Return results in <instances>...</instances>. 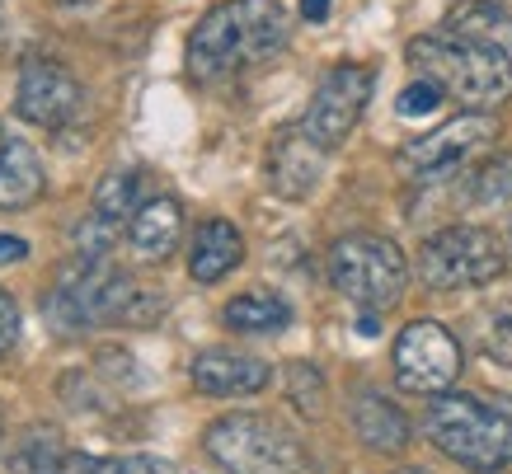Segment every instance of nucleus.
<instances>
[{"label":"nucleus","mask_w":512,"mask_h":474,"mask_svg":"<svg viewBox=\"0 0 512 474\" xmlns=\"http://www.w3.org/2000/svg\"><path fill=\"white\" fill-rule=\"evenodd\" d=\"M395 385L409 395H442L461 376V343L447 324L414 320L395 338Z\"/></svg>","instance_id":"6e6552de"},{"label":"nucleus","mask_w":512,"mask_h":474,"mask_svg":"<svg viewBox=\"0 0 512 474\" xmlns=\"http://www.w3.org/2000/svg\"><path fill=\"white\" fill-rule=\"evenodd\" d=\"M325 155L329 151L301 123L273 132V141H268V155H264V179H268V188H273L278 198H287V202L311 198L315 188H320V179H325Z\"/></svg>","instance_id":"f8f14e48"},{"label":"nucleus","mask_w":512,"mask_h":474,"mask_svg":"<svg viewBox=\"0 0 512 474\" xmlns=\"http://www.w3.org/2000/svg\"><path fill=\"white\" fill-rule=\"evenodd\" d=\"M123 460V474H160V465L151 456H118Z\"/></svg>","instance_id":"c85d7f7f"},{"label":"nucleus","mask_w":512,"mask_h":474,"mask_svg":"<svg viewBox=\"0 0 512 474\" xmlns=\"http://www.w3.org/2000/svg\"><path fill=\"white\" fill-rule=\"evenodd\" d=\"M156 315L160 296L137 287L118 263H109V254H71L57 287L43 296V320L62 338L85 334L94 324H146Z\"/></svg>","instance_id":"f03ea898"},{"label":"nucleus","mask_w":512,"mask_h":474,"mask_svg":"<svg viewBox=\"0 0 512 474\" xmlns=\"http://www.w3.org/2000/svg\"><path fill=\"white\" fill-rule=\"evenodd\" d=\"M301 15L311 19V24H325V19H329V0H301Z\"/></svg>","instance_id":"c756f323"},{"label":"nucleus","mask_w":512,"mask_h":474,"mask_svg":"<svg viewBox=\"0 0 512 474\" xmlns=\"http://www.w3.org/2000/svg\"><path fill=\"white\" fill-rule=\"evenodd\" d=\"M0 38H5V5H0Z\"/></svg>","instance_id":"7c9ffc66"},{"label":"nucleus","mask_w":512,"mask_h":474,"mask_svg":"<svg viewBox=\"0 0 512 474\" xmlns=\"http://www.w3.org/2000/svg\"><path fill=\"white\" fill-rule=\"evenodd\" d=\"M329 282L343 301H353L357 310H390L409 287V259L400 254L395 240L372 235V230H353L334 240L329 249Z\"/></svg>","instance_id":"39448f33"},{"label":"nucleus","mask_w":512,"mask_h":474,"mask_svg":"<svg viewBox=\"0 0 512 474\" xmlns=\"http://www.w3.org/2000/svg\"><path fill=\"white\" fill-rule=\"evenodd\" d=\"M43 198V160L24 137L0 127V207L15 212Z\"/></svg>","instance_id":"f3484780"},{"label":"nucleus","mask_w":512,"mask_h":474,"mask_svg":"<svg viewBox=\"0 0 512 474\" xmlns=\"http://www.w3.org/2000/svg\"><path fill=\"white\" fill-rule=\"evenodd\" d=\"M442 99H447V94L437 90L433 80L419 76L414 85H404V90H400V99H395V113H400V118H428V113H433Z\"/></svg>","instance_id":"393cba45"},{"label":"nucleus","mask_w":512,"mask_h":474,"mask_svg":"<svg viewBox=\"0 0 512 474\" xmlns=\"http://www.w3.org/2000/svg\"><path fill=\"white\" fill-rule=\"evenodd\" d=\"M57 474H123V460H104V456H62Z\"/></svg>","instance_id":"a878e982"},{"label":"nucleus","mask_w":512,"mask_h":474,"mask_svg":"<svg viewBox=\"0 0 512 474\" xmlns=\"http://www.w3.org/2000/svg\"><path fill=\"white\" fill-rule=\"evenodd\" d=\"M226 324H231L235 334H282L292 324V306L282 301L278 291L254 287L226 306Z\"/></svg>","instance_id":"a211bd4d"},{"label":"nucleus","mask_w":512,"mask_h":474,"mask_svg":"<svg viewBox=\"0 0 512 474\" xmlns=\"http://www.w3.org/2000/svg\"><path fill=\"white\" fill-rule=\"evenodd\" d=\"M480 348L489 352L494 362L512 367V306L484 310V320H480Z\"/></svg>","instance_id":"b1692460"},{"label":"nucleus","mask_w":512,"mask_h":474,"mask_svg":"<svg viewBox=\"0 0 512 474\" xmlns=\"http://www.w3.org/2000/svg\"><path fill=\"white\" fill-rule=\"evenodd\" d=\"M240 263H245V235H240L231 221L212 216V221H202V226L193 230V245H188V277H193V282L212 287V282H221L226 273H235Z\"/></svg>","instance_id":"dca6fc26"},{"label":"nucleus","mask_w":512,"mask_h":474,"mask_svg":"<svg viewBox=\"0 0 512 474\" xmlns=\"http://www.w3.org/2000/svg\"><path fill=\"white\" fill-rule=\"evenodd\" d=\"M348 418H353L357 442L367 451H381V456H400L409 446V418L400 413V404H390L381 390L362 385L353 390V404H348Z\"/></svg>","instance_id":"2eb2a0df"},{"label":"nucleus","mask_w":512,"mask_h":474,"mask_svg":"<svg viewBox=\"0 0 512 474\" xmlns=\"http://www.w3.org/2000/svg\"><path fill=\"white\" fill-rule=\"evenodd\" d=\"M287 10L278 0H221L188 38V76L202 85L273 62L287 47Z\"/></svg>","instance_id":"f257e3e1"},{"label":"nucleus","mask_w":512,"mask_h":474,"mask_svg":"<svg viewBox=\"0 0 512 474\" xmlns=\"http://www.w3.org/2000/svg\"><path fill=\"white\" fill-rule=\"evenodd\" d=\"M57 5H80V0H57Z\"/></svg>","instance_id":"2f4dec72"},{"label":"nucleus","mask_w":512,"mask_h":474,"mask_svg":"<svg viewBox=\"0 0 512 474\" xmlns=\"http://www.w3.org/2000/svg\"><path fill=\"white\" fill-rule=\"evenodd\" d=\"M19 343V306L10 291H0V357Z\"/></svg>","instance_id":"bb28decb"},{"label":"nucleus","mask_w":512,"mask_h":474,"mask_svg":"<svg viewBox=\"0 0 512 474\" xmlns=\"http://www.w3.org/2000/svg\"><path fill=\"white\" fill-rule=\"evenodd\" d=\"M494 137H498L494 118L470 108V113L442 123L437 132H428V137H414L409 146H400V169H409L414 179H437V174L461 169L470 155H480Z\"/></svg>","instance_id":"9d476101"},{"label":"nucleus","mask_w":512,"mask_h":474,"mask_svg":"<svg viewBox=\"0 0 512 474\" xmlns=\"http://www.w3.org/2000/svg\"><path fill=\"white\" fill-rule=\"evenodd\" d=\"M372 85H376V76L357 62H343V66H334V71H325V80L315 85L311 104H306L301 127H306L325 151H339L343 141L353 137V127L362 123V108L372 104Z\"/></svg>","instance_id":"1a4fd4ad"},{"label":"nucleus","mask_w":512,"mask_h":474,"mask_svg":"<svg viewBox=\"0 0 512 474\" xmlns=\"http://www.w3.org/2000/svg\"><path fill=\"white\" fill-rule=\"evenodd\" d=\"M512 15L503 10V0H461L447 19V33L456 38H475V43H494L498 33H508Z\"/></svg>","instance_id":"aec40b11"},{"label":"nucleus","mask_w":512,"mask_h":474,"mask_svg":"<svg viewBox=\"0 0 512 474\" xmlns=\"http://www.w3.org/2000/svg\"><path fill=\"white\" fill-rule=\"evenodd\" d=\"M29 259V245L19 235H0V263H24Z\"/></svg>","instance_id":"cd10ccee"},{"label":"nucleus","mask_w":512,"mask_h":474,"mask_svg":"<svg viewBox=\"0 0 512 474\" xmlns=\"http://www.w3.org/2000/svg\"><path fill=\"white\" fill-rule=\"evenodd\" d=\"M409 66L437 90L475 113H494L512 99V62L498 43H475L456 33H423L409 43Z\"/></svg>","instance_id":"7ed1b4c3"},{"label":"nucleus","mask_w":512,"mask_h":474,"mask_svg":"<svg viewBox=\"0 0 512 474\" xmlns=\"http://www.w3.org/2000/svg\"><path fill=\"white\" fill-rule=\"evenodd\" d=\"M179 235H184V207L179 198H146L137 212L127 216V249L137 254L141 263H165L179 249Z\"/></svg>","instance_id":"4468645a"},{"label":"nucleus","mask_w":512,"mask_h":474,"mask_svg":"<svg viewBox=\"0 0 512 474\" xmlns=\"http://www.w3.org/2000/svg\"><path fill=\"white\" fill-rule=\"evenodd\" d=\"M80 108H85V90H80V80L71 76L62 62L33 57V62L19 71L15 113L24 123L47 127V132H62V127H71L80 118Z\"/></svg>","instance_id":"9b49d317"},{"label":"nucleus","mask_w":512,"mask_h":474,"mask_svg":"<svg viewBox=\"0 0 512 474\" xmlns=\"http://www.w3.org/2000/svg\"><path fill=\"white\" fill-rule=\"evenodd\" d=\"M428 442L447 460L466 465L475 474H494L512 460V404L508 399H480V395H433L423 413Z\"/></svg>","instance_id":"20e7f679"},{"label":"nucleus","mask_w":512,"mask_h":474,"mask_svg":"<svg viewBox=\"0 0 512 474\" xmlns=\"http://www.w3.org/2000/svg\"><path fill=\"white\" fill-rule=\"evenodd\" d=\"M193 385L202 395H217V399H240V395H259L268 385V362L249 357V352H231V348H207L193 357L188 367Z\"/></svg>","instance_id":"ddd939ff"},{"label":"nucleus","mask_w":512,"mask_h":474,"mask_svg":"<svg viewBox=\"0 0 512 474\" xmlns=\"http://www.w3.org/2000/svg\"><path fill=\"white\" fill-rule=\"evenodd\" d=\"M207 456L226 474H301L306 451L273 413H226L202 432Z\"/></svg>","instance_id":"423d86ee"},{"label":"nucleus","mask_w":512,"mask_h":474,"mask_svg":"<svg viewBox=\"0 0 512 474\" xmlns=\"http://www.w3.org/2000/svg\"><path fill=\"white\" fill-rule=\"evenodd\" d=\"M400 474H428V470H400Z\"/></svg>","instance_id":"473e14b6"},{"label":"nucleus","mask_w":512,"mask_h":474,"mask_svg":"<svg viewBox=\"0 0 512 474\" xmlns=\"http://www.w3.org/2000/svg\"><path fill=\"white\" fill-rule=\"evenodd\" d=\"M470 198L475 202H508L512 198V155H494L470 174Z\"/></svg>","instance_id":"412c9836"},{"label":"nucleus","mask_w":512,"mask_h":474,"mask_svg":"<svg viewBox=\"0 0 512 474\" xmlns=\"http://www.w3.org/2000/svg\"><path fill=\"white\" fill-rule=\"evenodd\" d=\"M287 395H292L296 413L320 418V409H325V381H320V371H315L311 362H296V367L287 371Z\"/></svg>","instance_id":"5701e85b"},{"label":"nucleus","mask_w":512,"mask_h":474,"mask_svg":"<svg viewBox=\"0 0 512 474\" xmlns=\"http://www.w3.org/2000/svg\"><path fill=\"white\" fill-rule=\"evenodd\" d=\"M141 193H146V169H137V165L109 169V174L99 179V188H94V212L109 216V221H127V216L146 202Z\"/></svg>","instance_id":"6ab92c4d"},{"label":"nucleus","mask_w":512,"mask_h":474,"mask_svg":"<svg viewBox=\"0 0 512 474\" xmlns=\"http://www.w3.org/2000/svg\"><path fill=\"white\" fill-rule=\"evenodd\" d=\"M62 465V446H57V432H43V437H29L10 456V470L15 474H57Z\"/></svg>","instance_id":"4be33fe9"},{"label":"nucleus","mask_w":512,"mask_h":474,"mask_svg":"<svg viewBox=\"0 0 512 474\" xmlns=\"http://www.w3.org/2000/svg\"><path fill=\"white\" fill-rule=\"evenodd\" d=\"M508 268L503 240L484 226H447L419 245V282L428 291L489 287Z\"/></svg>","instance_id":"0eeeda50"}]
</instances>
